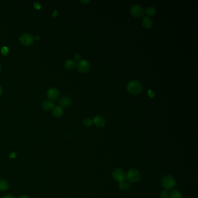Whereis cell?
I'll return each instance as SVG.
<instances>
[{
	"mask_svg": "<svg viewBox=\"0 0 198 198\" xmlns=\"http://www.w3.org/2000/svg\"><path fill=\"white\" fill-rule=\"evenodd\" d=\"M127 89L130 94H139L143 90V85L140 81L133 80L127 83Z\"/></svg>",
	"mask_w": 198,
	"mask_h": 198,
	"instance_id": "1",
	"label": "cell"
},
{
	"mask_svg": "<svg viewBox=\"0 0 198 198\" xmlns=\"http://www.w3.org/2000/svg\"><path fill=\"white\" fill-rule=\"evenodd\" d=\"M161 184L162 187L166 190L173 189L176 185V181L172 175H166L162 179Z\"/></svg>",
	"mask_w": 198,
	"mask_h": 198,
	"instance_id": "2",
	"label": "cell"
},
{
	"mask_svg": "<svg viewBox=\"0 0 198 198\" xmlns=\"http://www.w3.org/2000/svg\"><path fill=\"white\" fill-rule=\"evenodd\" d=\"M140 179V172L138 170L135 168L130 170L126 174V179L130 182H137Z\"/></svg>",
	"mask_w": 198,
	"mask_h": 198,
	"instance_id": "3",
	"label": "cell"
},
{
	"mask_svg": "<svg viewBox=\"0 0 198 198\" xmlns=\"http://www.w3.org/2000/svg\"><path fill=\"white\" fill-rule=\"evenodd\" d=\"M112 177L116 181L119 183L126 181V174L121 168H116L113 172H112Z\"/></svg>",
	"mask_w": 198,
	"mask_h": 198,
	"instance_id": "4",
	"label": "cell"
},
{
	"mask_svg": "<svg viewBox=\"0 0 198 198\" xmlns=\"http://www.w3.org/2000/svg\"><path fill=\"white\" fill-rule=\"evenodd\" d=\"M19 41L21 44L25 46H29L33 43L34 38L31 34L28 33H25L20 36Z\"/></svg>",
	"mask_w": 198,
	"mask_h": 198,
	"instance_id": "5",
	"label": "cell"
},
{
	"mask_svg": "<svg viewBox=\"0 0 198 198\" xmlns=\"http://www.w3.org/2000/svg\"><path fill=\"white\" fill-rule=\"evenodd\" d=\"M77 68L82 73H87L89 71L90 68L89 62L85 59L79 61L77 64Z\"/></svg>",
	"mask_w": 198,
	"mask_h": 198,
	"instance_id": "6",
	"label": "cell"
},
{
	"mask_svg": "<svg viewBox=\"0 0 198 198\" xmlns=\"http://www.w3.org/2000/svg\"><path fill=\"white\" fill-rule=\"evenodd\" d=\"M131 15L136 18H140L144 15V9L140 5H134L131 7L130 9Z\"/></svg>",
	"mask_w": 198,
	"mask_h": 198,
	"instance_id": "7",
	"label": "cell"
},
{
	"mask_svg": "<svg viewBox=\"0 0 198 198\" xmlns=\"http://www.w3.org/2000/svg\"><path fill=\"white\" fill-rule=\"evenodd\" d=\"M93 123L98 127H103L106 124L105 119L101 116H96L94 117Z\"/></svg>",
	"mask_w": 198,
	"mask_h": 198,
	"instance_id": "8",
	"label": "cell"
},
{
	"mask_svg": "<svg viewBox=\"0 0 198 198\" xmlns=\"http://www.w3.org/2000/svg\"><path fill=\"white\" fill-rule=\"evenodd\" d=\"M59 96V91L56 88H51L47 92V96L51 100H55Z\"/></svg>",
	"mask_w": 198,
	"mask_h": 198,
	"instance_id": "9",
	"label": "cell"
},
{
	"mask_svg": "<svg viewBox=\"0 0 198 198\" xmlns=\"http://www.w3.org/2000/svg\"><path fill=\"white\" fill-rule=\"evenodd\" d=\"M52 114L55 117H61L64 114V109L60 106H55L52 110Z\"/></svg>",
	"mask_w": 198,
	"mask_h": 198,
	"instance_id": "10",
	"label": "cell"
},
{
	"mask_svg": "<svg viewBox=\"0 0 198 198\" xmlns=\"http://www.w3.org/2000/svg\"><path fill=\"white\" fill-rule=\"evenodd\" d=\"M71 102V99L69 96H64L60 99V103L61 105L64 107H68L70 105Z\"/></svg>",
	"mask_w": 198,
	"mask_h": 198,
	"instance_id": "11",
	"label": "cell"
},
{
	"mask_svg": "<svg viewBox=\"0 0 198 198\" xmlns=\"http://www.w3.org/2000/svg\"><path fill=\"white\" fill-rule=\"evenodd\" d=\"M142 25L144 27L150 29L153 25V20L148 16H145L142 19Z\"/></svg>",
	"mask_w": 198,
	"mask_h": 198,
	"instance_id": "12",
	"label": "cell"
},
{
	"mask_svg": "<svg viewBox=\"0 0 198 198\" xmlns=\"http://www.w3.org/2000/svg\"><path fill=\"white\" fill-rule=\"evenodd\" d=\"M55 107V103L51 100H46L43 103V108L45 110H50Z\"/></svg>",
	"mask_w": 198,
	"mask_h": 198,
	"instance_id": "13",
	"label": "cell"
},
{
	"mask_svg": "<svg viewBox=\"0 0 198 198\" xmlns=\"http://www.w3.org/2000/svg\"><path fill=\"white\" fill-rule=\"evenodd\" d=\"M76 66V62L73 59H68L64 63V67L68 70H72Z\"/></svg>",
	"mask_w": 198,
	"mask_h": 198,
	"instance_id": "14",
	"label": "cell"
},
{
	"mask_svg": "<svg viewBox=\"0 0 198 198\" xmlns=\"http://www.w3.org/2000/svg\"><path fill=\"white\" fill-rule=\"evenodd\" d=\"M145 12L148 16H153L156 12V9L153 6H148L145 9Z\"/></svg>",
	"mask_w": 198,
	"mask_h": 198,
	"instance_id": "15",
	"label": "cell"
},
{
	"mask_svg": "<svg viewBox=\"0 0 198 198\" xmlns=\"http://www.w3.org/2000/svg\"><path fill=\"white\" fill-rule=\"evenodd\" d=\"M9 188L8 182L4 179H0V191H5Z\"/></svg>",
	"mask_w": 198,
	"mask_h": 198,
	"instance_id": "16",
	"label": "cell"
},
{
	"mask_svg": "<svg viewBox=\"0 0 198 198\" xmlns=\"http://www.w3.org/2000/svg\"><path fill=\"white\" fill-rule=\"evenodd\" d=\"M170 198H183L181 192L178 190H173L170 194Z\"/></svg>",
	"mask_w": 198,
	"mask_h": 198,
	"instance_id": "17",
	"label": "cell"
},
{
	"mask_svg": "<svg viewBox=\"0 0 198 198\" xmlns=\"http://www.w3.org/2000/svg\"><path fill=\"white\" fill-rule=\"evenodd\" d=\"M130 187V184L126 181H124L123 182L119 183V188L120 189H121V190H124V191L128 190V189H129Z\"/></svg>",
	"mask_w": 198,
	"mask_h": 198,
	"instance_id": "18",
	"label": "cell"
},
{
	"mask_svg": "<svg viewBox=\"0 0 198 198\" xmlns=\"http://www.w3.org/2000/svg\"><path fill=\"white\" fill-rule=\"evenodd\" d=\"M83 124L84 126H87V127H90L93 124V121L91 119H90L89 117H87L85 118L83 121Z\"/></svg>",
	"mask_w": 198,
	"mask_h": 198,
	"instance_id": "19",
	"label": "cell"
},
{
	"mask_svg": "<svg viewBox=\"0 0 198 198\" xmlns=\"http://www.w3.org/2000/svg\"><path fill=\"white\" fill-rule=\"evenodd\" d=\"M160 198H168V196H169L168 192L167 190L164 189V190L162 191V192H160Z\"/></svg>",
	"mask_w": 198,
	"mask_h": 198,
	"instance_id": "20",
	"label": "cell"
},
{
	"mask_svg": "<svg viewBox=\"0 0 198 198\" xmlns=\"http://www.w3.org/2000/svg\"><path fill=\"white\" fill-rule=\"evenodd\" d=\"M1 53L2 54V55H6L8 53V48L6 47V46H4V47L1 48Z\"/></svg>",
	"mask_w": 198,
	"mask_h": 198,
	"instance_id": "21",
	"label": "cell"
},
{
	"mask_svg": "<svg viewBox=\"0 0 198 198\" xmlns=\"http://www.w3.org/2000/svg\"><path fill=\"white\" fill-rule=\"evenodd\" d=\"M148 96H149V97L151 98H153L155 97V94L154 92H153L152 89H148Z\"/></svg>",
	"mask_w": 198,
	"mask_h": 198,
	"instance_id": "22",
	"label": "cell"
},
{
	"mask_svg": "<svg viewBox=\"0 0 198 198\" xmlns=\"http://www.w3.org/2000/svg\"><path fill=\"white\" fill-rule=\"evenodd\" d=\"M74 58L77 61H79L81 59V55L79 54H75L74 55Z\"/></svg>",
	"mask_w": 198,
	"mask_h": 198,
	"instance_id": "23",
	"label": "cell"
},
{
	"mask_svg": "<svg viewBox=\"0 0 198 198\" xmlns=\"http://www.w3.org/2000/svg\"><path fill=\"white\" fill-rule=\"evenodd\" d=\"M34 6L37 9H40L41 8V5L39 3H38V2H35L34 4Z\"/></svg>",
	"mask_w": 198,
	"mask_h": 198,
	"instance_id": "24",
	"label": "cell"
},
{
	"mask_svg": "<svg viewBox=\"0 0 198 198\" xmlns=\"http://www.w3.org/2000/svg\"><path fill=\"white\" fill-rule=\"evenodd\" d=\"M16 156V152H13V153H11L9 155V158L11 159H14L15 158Z\"/></svg>",
	"mask_w": 198,
	"mask_h": 198,
	"instance_id": "25",
	"label": "cell"
},
{
	"mask_svg": "<svg viewBox=\"0 0 198 198\" xmlns=\"http://www.w3.org/2000/svg\"><path fill=\"white\" fill-rule=\"evenodd\" d=\"M57 13H58V11H57V10H54V13H53V14L52 15V17H56L57 15Z\"/></svg>",
	"mask_w": 198,
	"mask_h": 198,
	"instance_id": "26",
	"label": "cell"
},
{
	"mask_svg": "<svg viewBox=\"0 0 198 198\" xmlns=\"http://www.w3.org/2000/svg\"><path fill=\"white\" fill-rule=\"evenodd\" d=\"M80 2H82L83 4H88L90 2V1L89 0H84V1L82 0V1H80Z\"/></svg>",
	"mask_w": 198,
	"mask_h": 198,
	"instance_id": "27",
	"label": "cell"
},
{
	"mask_svg": "<svg viewBox=\"0 0 198 198\" xmlns=\"http://www.w3.org/2000/svg\"><path fill=\"white\" fill-rule=\"evenodd\" d=\"M2 198H15V197H13L12 195H7V196H4Z\"/></svg>",
	"mask_w": 198,
	"mask_h": 198,
	"instance_id": "28",
	"label": "cell"
},
{
	"mask_svg": "<svg viewBox=\"0 0 198 198\" xmlns=\"http://www.w3.org/2000/svg\"><path fill=\"white\" fill-rule=\"evenodd\" d=\"M2 92H3V89H2V87L0 85V96H1V95H2Z\"/></svg>",
	"mask_w": 198,
	"mask_h": 198,
	"instance_id": "29",
	"label": "cell"
},
{
	"mask_svg": "<svg viewBox=\"0 0 198 198\" xmlns=\"http://www.w3.org/2000/svg\"><path fill=\"white\" fill-rule=\"evenodd\" d=\"M19 198H29L27 196H22L21 197H20Z\"/></svg>",
	"mask_w": 198,
	"mask_h": 198,
	"instance_id": "30",
	"label": "cell"
},
{
	"mask_svg": "<svg viewBox=\"0 0 198 198\" xmlns=\"http://www.w3.org/2000/svg\"><path fill=\"white\" fill-rule=\"evenodd\" d=\"M1 64H0V69H1Z\"/></svg>",
	"mask_w": 198,
	"mask_h": 198,
	"instance_id": "31",
	"label": "cell"
}]
</instances>
